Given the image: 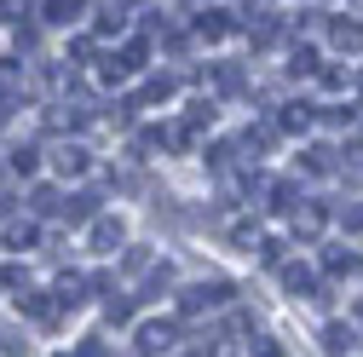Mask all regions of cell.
<instances>
[{
  "label": "cell",
  "instance_id": "cb8c5ba5",
  "mask_svg": "<svg viewBox=\"0 0 363 357\" xmlns=\"http://www.w3.org/2000/svg\"><path fill=\"white\" fill-rule=\"evenodd\" d=\"M167 93H173V81H162V75H156V81H150V86H145V104H162V98H167Z\"/></svg>",
  "mask_w": 363,
  "mask_h": 357
},
{
  "label": "cell",
  "instance_id": "277c9868",
  "mask_svg": "<svg viewBox=\"0 0 363 357\" xmlns=\"http://www.w3.org/2000/svg\"><path fill=\"white\" fill-rule=\"evenodd\" d=\"M323 231H329V213L317 208V202H306V208L294 213V237H300V242H317Z\"/></svg>",
  "mask_w": 363,
  "mask_h": 357
},
{
  "label": "cell",
  "instance_id": "603a6c76",
  "mask_svg": "<svg viewBox=\"0 0 363 357\" xmlns=\"http://www.w3.org/2000/svg\"><path fill=\"white\" fill-rule=\"evenodd\" d=\"M64 219H75V225H81V219H93V202H86V196H69V202H64Z\"/></svg>",
  "mask_w": 363,
  "mask_h": 357
},
{
  "label": "cell",
  "instance_id": "4fadbf2b",
  "mask_svg": "<svg viewBox=\"0 0 363 357\" xmlns=\"http://www.w3.org/2000/svg\"><path fill=\"white\" fill-rule=\"evenodd\" d=\"M145 58H150V40H127V47L116 52V64H121V69H145Z\"/></svg>",
  "mask_w": 363,
  "mask_h": 357
},
{
  "label": "cell",
  "instance_id": "d4e9b609",
  "mask_svg": "<svg viewBox=\"0 0 363 357\" xmlns=\"http://www.w3.org/2000/svg\"><path fill=\"white\" fill-rule=\"evenodd\" d=\"M248 351H254V357H283V346H277V340H271V334H259V340H254Z\"/></svg>",
  "mask_w": 363,
  "mask_h": 357
},
{
  "label": "cell",
  "instance_id": "5b68a950",
  "mask_svg": "<svg viewBox=\"0 0 363 357\" xmlns=\"http://www.w3.org/2000/svg\"><path fill=\"white\" fill-rule=\"evenodd\" d=\"M86 162H93V156H86L81 144H58V150H52V167H58V178H81V173H86Z\"/></svg>",
  "mask_w": 363,
  "mask_h": 357
},
{
  "label": "cell",
  "instance_id": "3957f363",
  "mask_svg": "<svg viewBox=\"0 0 363 357\" xmlns=\"http://www.w3.org/2000/svg\"><path fill=\"white\" fill-rule=\"evenodd\" d=\"M173 340H179V323H139V346H145L150 357L173 351Z\"/></svg>",
  "mask_w": 363,
  "mask_h": 357
},
{
  "label": "cell",
  "instance_id": "e0dca14e",
  "mask_svg": "<svg viewBox=\"0 0 363 357\" xmlns=\"http://www.w3.org/2000/svg\"><path fill=\"white\" fill-rule=\"evenodd\" d=\"M329 40H335L340 52H357V47H363V29H352V23H335V29H329Z\"/></svg>",
  "mask_w": 363,
  "mask_h": 357
},
{
  "label": "cell",
  "instance_id": "83f0119b",
  "mask_svg": "<svg viewBox=\"0 0 363 357\" xmlns=\"http://www.w3.org/2000/svg\"><path fill=\"white\" fill-rule=\"evenodd\" d=\"M104 311H110V323H127V317H133V305H127V300H110Z\"/></svg>",
  "mask_w": 363,
  "mask_h": 357
},
{
  "label": "cell",
  "instance_id": "4316f807",
  "mask_svg": "<svg viewBox=\"0 0 363 357\" xmlns=\"http://www.w3.org/2000/svg\"><path fill=\"white\" fill-rule=\"evenodd\" d=\"M150 265V248H127V271H145Z\"/></svg>",
  "mask_w": 363,
  "mask_h": 357
},
{
  "label": "cell",
  "instance_id": "9a60e30c",
  "mask_svg": "<svg viewBox=\"0 0 363 357\" xmlns=\"http://www.w3.org/2000/svg\"><path fill=\"white\" fill-rule=\"evenodd\" d=\"M300 167H306V173H317V178H323V173L335 167V150H323V144H311V150L300 156Z\"/></svg>",
  "mask_w": 363,
  "mask_h": 357
},
{
  "label": "cell",
  "instance_id": "8992f818",
  "mask_svg": "<svg viewBox=\"0 0 363 357\" xmlns=\"http://www.w3.org/2000/svg\"><path fill=\"white\" fill-rule=\"evenodd\" d=\"M196 35L202 40H225V35H231V12H219V6L196 12Z\"/></svg>",
  "mask_w": 363,
  "mask_h": 357
},
{
  "label": "cell",
  "instance_id": "6da1fadb",
  "mask_svg": "<svg viewBox=\"0 0 363 357\" xmlns=\"http://www.w3.org/2000/svg\"><path fill=\"white\" fill-rule=\"evenodd\" d=\"M225 300H231V283H191L179 294V311H185V317H202V311H219Z\"/></svg>",
  "mask_w": 363,
  "mask_h": 357
},
{
  "label": "cell",
  "instance_id": "52a82bcc",
  "mask_svg": "<svg viewBox=\"0 0 363 357\" xmlns=\"http://www.w3.org/2000/svg\"><path fill=\"white\" fill-rule=\"evenodd\" d=\"M352 346H357V329H352V323H329V329H323V351H335V357H346Z\"/></svg>",
  "mask_w": 363,
  "mask_h": 357
},
{
  "label": "cell",
  "instance_id": "ba28073f",
  "mask_svg": "<svg viewBox=\"0 0 363 357\" xmlns=\"http://www.w3.org/2000/svg\"><path fill=\"white\" fill-rule=\"evenodd\" d=\"M259 265H265V271H283V265H289V242L283 237H259Z\"/></svg>",
  "mask_w": 363,
  "mask_h": 357
},
{
  "label": "cell",
  "instance_id": "7402d4cb",
  "mask_svg": "<svg viewBox=\"0 0 363 357\" xmlns=\"http://www.w3.org/2000/svg\"><path fill=\"white\" fill-rule=\"evenodd\" d=\"M317 115H323L329 127H352V115H357V110H352V104H329V110H317Z\"/></svg>",
  "mask_w": 363,
  "mask_h": 357
},
{
  "label": "cell",
  "instance_id": "8fae6325",
  "mask_svg": "<svg viewBox=\"0 0 363 357\" xmlns=\"http://www.w3.org/2000/svg\"><path fill=\"white\" fill-rule=\"evenodd\" d=\"M277 277H283V288H289V294H311V288H317V277L306 271V265H283Z\"/></svg>",
  "mask_w": 363,
  "mask_h": 357
},
{
  "label": "cell",
  "instance_id": "5bb4252c",
  "mask_svg": "<svg viewBox=\"0 0 363 357\" xmlns=\"http://www.w3.org/2000/svg\"><path fill=\"white\" fill-rule=\"evenodd\" d=\"M40 12H47V23H75L81 0H40Z\"/></svg>",
  "mask_w": 363,
  "mask_h": 357
},
{
  "label": "cell",
  "instance_id": "2e32d148",
  "mask_svg": "<svg viewBox=\"0 0 363 357\" xmlns=\"http://www.w3.org/2000/svg\"><path fill=\"white\" fill-rule=\"evenodd\" d=\"M213 86L219 93H242V69L237 64H213Z\"/></svg>",
  "mask_w": 363,
  "mask_h": 357
},
{
  "label": "cell",
  "instance_id": "7c38bea8",
  "mask_svg": "<svg viewBox=\"0 0 363 357\" xmlns=\"http://www.w3.org/2000/svg\"><path fill=\"white\" fill-rule=\"evenodd\" d=\"M0 242H6V248H29V242H35V225H29V219H6Z\"/></svg>",
  "mask_w": 363,
  "mask_h": 357
},
{
  "label": "cell",
  "instance_id": "484cf974",
  "mask_svg": "<svg viewBox=\"0 0 363 357\" xmlns=\"http://www.w3.org/2000/svg\"><path fill=\"white\" fill-rule=\"evenodd\" d=\"M35 162H40L35 150H18V156H12V173H35Z\"/></svg>",
  "mask_w": 363,
  "mask_h": 357
},
{
  "label": "cell",
  "instance_id": "ffe728a7",
  "mask_svg": "<svg viewBox=\"0 0 363 357\" xmlns=\"http://www.w3.org/2000/svg\"><path fill=\"white\" fill-rule=\"evenodd\" d=\"M363 259H352L346 248H329V259H323V271H357Z\"/></svg>",
  "mask_w": 363,
  "mask_h": 357
},
{
  "label": "cell",
  "instance_id": "4dcf8cb0",
  "mask_svg": "<svg viewBox=\"0 0 363 357\" xmlns=\"http://www.w3.org/2000/svg\"><path fill=\"white\" fill-rule=\"evenodd\" d=\"M352 317H357V329H363V300H357V305H352Z\"/></svg>",
  "mask_w": 363,
  "mask_h": 357
},
{
  "label": "cell",
  "instance_id": "9c48e42d",
  "mask_svg": "<svg viewBox=\"0 0 363 357\" xmlns=\"http://www.w3.org/2000/svg\"><path fill=\"white\" fill-rule=\"evenodd\" d=\"M271 208H277V213H289V219H294V213L306 208V202H300V185H289V178H283V185H271Z\"/></svg>",
  "mask_w": 363,
  "mask_h": 357
},
{
  "label": "cell",
  "instance_id": "30bf717a",
  "mask_svg": "<svg viewBox=\"0 0 363 357\" xmlns=\"http://www.w3.org/2000/svg\"><path fill=\"white\" fill-rule=\"evenodd\" d=\"M311 121H317L311 104H283V121H277V127H283V132H306Z\"/></svg>",
  "mask_w": 363,
  "mask_h": 357
},
{
  "label": "cell",
  "instance_id": "f546056e",
  "mask_svg": "<svg viewBox=\"0 0 363 357\" xmlns=\"http://www.w3.org/2000/svg\"><path fill=\"white\" fill-rule=\"evenodd\" d=\"M346 156H357V162H363V132H357V139H346Z\"/></svg>",
  "mask_w": 363,
  "mask_h": 357
},
{
  "label": "cell",
  "instance_id": "44dd1931",
  "mask_svg": "<svg viewBox=\"0 0 363 357\" xmlns=\"http://www.w3.org/2000/svg\"><path fill=\"white\" fill-rule=\"evenodd\" d=\"M29 202H35V213H64V208H58V191H52V185H40V191H35Z\"/></svg>",
  "mask_w": 363,
  "mask_h": 357
},
{
  "label": "cell",
  "instance_id": "f1b7e54d",
  "mask_svg": "<svg viewBox=\"0 0 363 357\" xmlns=\"http://www.w3.org/2000/svg\"><path fill=\"white\" fill-rule=\"evenodd\" d=\"M75 357H110V351H104V340H81V351H75Z\"/></svg>",
  "mask_w": 363,
  "mask_h": 357
},
{
  "label": "cell",
  "instance_id": "d6986e66",
  "mask_svg": "<svg viewBox=\"0 0 363 357\" xmlns=\"http://www.w3.org/2000/svg\"><path fill=\"white\" fill-rule=\"evenodd\" d=\"M289 69H294V75H317V52H311V47H294Z\"/></svg>",
  "mask_w": 363,
  "mask_h": 357
},
{
  "label": "cell",
  "instance_id": "ac0fdd59",
  "mask_svg": "<svg viewBox=\"0 0 363 357\" xmlns=\"http://www.w3.org/2000/svg\"><path fill=\"white\" fill-rule=\"evenodd\" d=\"M277 132H283V127H271V121L248 127V150H271V144H277Z\"/></svg>",
  "mask_w": 363,
  "mask_h": 357
},
{
  "label": "cell",
  "instance_id": "7a4b0ae2",
  "mask_svg": "<svg viewBox=\"0 0 363 357\" xmlns=\"http://www.w3.org/2000/svg\"><path fill=\"white\" fill-rule=\"evenodd\" d=\"M121 242H127V225H121L116 213H104V219H93V254H116Z\"/></svg>",
  "mask_w": 363,
  "mask_h": 357
}]
</instances>
